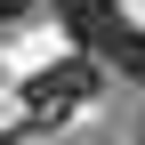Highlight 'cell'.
<instances>
[{
  "label": "cell",
  "instance_id": "6da1fadb",
  "mask_svg": "<svg viewBox=\"0 0 145 145\" xmlns=\"http://www.w3.org/2000/svg\"><path fill=\"white\" fill-rule=\"evenodd\" d=\"M57 24H65V32H72L81 48H113L121 32H129L113 0H57Z\"/></svg>",
  "mask_w": 145,
  "mask_h": 145
},
{
  "label": "cell",
  "instance_id": "7a4b0ae2",
  "mask_svg": "<svg viewBox=\"0 0 145 145\" xmlns=\"http://www.w3.org/2000/svg\"><path fill=\"white\" fill-rule=\"evenodd\" d=\"M89 89H97V72H89V65H65L57 81L32 89V105H40V113H65V105H89Z\"/></svg>",
  "mask_w": 145,
  "mask_h": 145
},
{
  "label": "cell",
  "instance_id": "5b68a950",
  "mask_svg": "<svg viewBox=\"0 0 145 145\" xmlns=\"http://www.w3.org/2000/svg\"><path fill=\"white\" fill-rule=\"evenodd\" d=\"M137 145H145V137H137Z\"/></svg>",
  "mask_w": 145,
  "mask_h": 145
},
{
  "label": "cell",
  "instance_id": "277c9868",
  "mask_svg": "<svg viewBox=\"0 0 145 145\" xmlns=\"http://www.w3.org/2000/svg\"><path fill=\"white\" fill-rule=\"evenodd\" d=\"M16 8H24V0H0V16H16Z\"/></svg>",
  "mask_w": 145,
  "mask_h": 145
},
{
  "label": "cell",
  "instance_id": "3957f363",
  "mask_svg": "<svg viewBox=\"0 0 145 145\" xmlns=\"http://www.w3.org/2000/svg\"><path fill=\"white\" fill-rule=\"evenodd\" d=\"M105 57H113L121 72H129V81H145V32H121V40L105 48Z\"/></svg>",
  "mask_w": 145,
  "mask_h": 145
}]
</instances>
